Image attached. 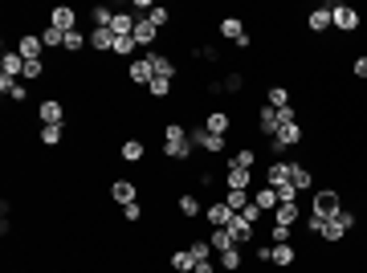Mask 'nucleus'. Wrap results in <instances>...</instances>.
<instances>
[{
    "label": "nucleus",
    "instance_id": "f257e3e1",
    "mask_svg": "<svg viewBox=\"0 0 367 273\" xmlns=\"http://www.w3.org/2000/svg\"><path fill=\"white\" fill-rule=\"evenodd\" d=\"M192 155H196V147H192V139H188V127L184 123H163V159H172V163H192Z\"/></svg>",
    "mask_w": 367,
    "mask_h": 273
},
{
    "label": "nucleus",
    "instance_id": "f03ea898",
    "mask_svg": "<svg viewBox=\"0 0 367 273\" xmlns=\"http://www.w3.org/2000/svg\"><path fill=\"white\" fill-rule=\"evenodd\" d=\"M355 228H359V216H355V208L347 204L343 212H335V216L322 225V236H319V241H322V245H343V241H347Z\"/></svg>",
    "mask_w": 367,
    "mask_h": 273
},
{
    "label": "nucleus",
    "instance_id": "7ed1b4c3",
    "mask_svg": "<svg viewBox=\"0 0 367 273\" xmlns=\"http://www.w3.org/2000/svg\"><path fill=\"white\" fill-rule=\"evenodd\" d=\"M343 208H347V196L339 188H322V192H315V200H310V216H319V221H330Z\"/></svg>",
    "mask_w": 367,
    "mask_h": 273
},
{
    "label": "nucleus",
    "instance_id": "20e7f679",
    "mask_svg": "<svg viewBox=\"0 0 367 273\" xmlns=\"http://www.w3.org/2000/svg\"><path fill=\"white\" fill-rule=\"evenodd\" d=\"M188 139H192V147H196L200 155H225V151H229V139H225V135H212V131H204V123L188 127Z\"/></svg>",
    "mask_w": 367,
    "mask_h": 273
},
{
    "label": "nucleus",
    "instance_id": "39448f33",
    "mask_svg": "<svg viewBox=\"0 0 367 273\" xmlns=\"http://www.w3.org/2000/svg\"><path fill=\"white\" fill-rule=\"evenodd\" d=\"M302 143H306V123H281L277 135L270 139V147H274L277 155H286V151H294V147H302Z\"/></svg>",
    "mask_w": 367,
    "mask_h": 273
},
{
    "label": "nucleus",
    "instance_id": "423d86ee",
    "mask_svg": "<svg viewBox=\"0 0 367 273\" xmlns=\"http://www.w3.org/2000/svg\"><path fill=\"white\" fill-rule=\"evenodd\" d=\"M359 29H364V12H359L355 4L339 0V4H335V33H347V37H355Z\"/></svg>",
    "mask_w": 367,
    "mask_h": 273
},
{
    "label": "nucleus",
    "instance_id": "0eeeda50",
    "mask_svg": "<svg viewBox=\"0 0 367 273\" xmlns=\"http://www.w3.org/2000/svg\"><path fill=\"white\" fill-rule=\"evenodd\" d=\"M330 29H335V4H330V0H326V4H315V8L306 12V33L319 41L322 33H330Z\"/></svg>",
    "mask_w": 367,
    "mask_h": 273
},
{
    "label": "nucleus",
    "instance_id": "6e6552de",
    "mask_svg": "<svg viewBox=\"0 0 367 273\" xmlns=\"http://www.w3.org/2000/svg\"><path fill=\"white\" fill-rule=\"evenodd\" d=\"M66 123H70V114H66L61 98H41L37 102V127H66Z\"/></svg>",
    "mask_w": 367,
    "mask_h": 273
},
{
    "label": "nucleus",
    "instance_id": "1a4fd4ad",
    "mask_svg": "<svg viewBox=\"0 0 367 273\" xmlns=\"http://www.w3.org/2000/svg\"><path fill=\"white\" fill-rule=\"evenodd\" d=\"M127 82L139 86V90H147V86L155 82V65H151V57H147V53H139L135 61H127Z\"/></svg>",
    "mask_w": 367,
    "mask_h": 273
},
{
    "label": "nucleus",
    "instance_id": "9d476101",
    "mask_svg": "<svg viewBox=\"0 0 367 273\" xmlns=\"http://www.w3.org/2000/svg\"><path fill=\"white\" fill-rule=\"evenodd\" d=\"M200 123H204V131H212V135H225L229 139V131H232V119L229 110H221V106H212V110H200Z\"/></svg>",
    "mask_w": 367,
    "mask_h": 273
},
{
    "label": "nucleus",
    "instance_id": "9b49d317",
    "mask_svg": "<svg viewBox=\"0 0 367 273\" xmlns=\"http://www.w3.org/2000/svg\"><path fill=\"white\" fill-rule=\"evenodd\" d=\"M232 216H237V212H232V208L225 204V200H221V196L204 204V225H208V228H229Z\"/></svg>",
    "mask_w": 367,
    "mask_h": 273
},
{
    "label": "nucleus",
    "instance_id": "f8f14e48",
    "mask_svg": "<svg viewBox=\"0 0 367 273\" xmlns=\"http://www.w3.org/2000/svg\"><path fill=\"white\" fill-rule=\"evenodd\" d=\"M176 208H180L184 221H196V216H204V200H200V192H192V188H184L180 196H176Z\"/></svg>",
    "mask_w": 367,
    "mask_h": 273
},
{
    "label": "nucleus",
    "instance_id": "ddd939ff",
    "mask_svg": "<svg viewBox=\"0 0 367 273\" xmlns=\"http://www.w3.org/2000/svg\"><path fill=\"white\" fill-rule=\"evenodd\" d=\"M110 200H115L119 208H123V204H135V200H143V196H139V183L127 180V176H123V180H110Z\"/></svg>",
    "mask_w": 367,
    "mask_h": 273
},
{
    "label": "nucleus",
    "instance_id": "4468645a",
    "mask_svg": "<svg viewBox=\"0 0 367 273\" xmlns=\"http://www.w3.org/2000/svg\"><path fill=\"white\" fill-rule=\"evenodd\" d=\"M49 25H53V29H61V33H74V29H82V25H78V12H74L70 4H57V8H49Z\"/></svg>",
    "mask_w": 367,
    "mask_h": 273
},
{
    "label": "nucleus",
    "instance_id": "2eb2a0df",
    "mask_svg": "<svg viewBox=\"0 0 367 273\" xmlns=\"http://www.w3.org/2000/svg\"><path fill=\"white\" fill-rule=\"evenodd\" d=\"M0 78H12V82L25 78V57H21L17 49H4V53H0Z\"/></svg>",
    "mask_w": 367,
    "mask_h": 273
},
{
    "label": "nucleus",
    "instance_id": "dca6fc26",
    "mask_svg": "<svg viewBox=\"0 0 367 273\" xmlns=\"http://www.w3.org/2000/svg\"><path fill=\"white\" fill-rule=\"evenodd\" d=\"M225 163H229V168H245V172H257V151H253L249 143H241L237 151L225 155Z\"/></svg>",
    "mask_w": 367,
    "mask_h": 273
},
{
    "label": "nucleus",
    "instance_id": "f3484780",
    "mask_svg": "<svg viewBox=\"0 0 367 273\" xmlns=\"http://www.w3.org/2000/svg\"><path fill=\"white\" fill-rule=\"evenodd\" d=\"M159 41V29L147 21V17H135V46H143V53H151Z\"/></svg>",
    "mask_w": 367,
    "mask_h": 273
},
{
    "label": "nucleus",
    "instance_id": "a211bd4d",
    "mask_svg": "<svg viewBox=\"0 0 367 273\" xmlns=\"http://www.w3.org/2000/svg\"><path fill=\"white\" fill-rule=\"evenodd\" d=\"M225 188H245V192H253V188H257V172H245V168H229V163H225Z\"/></svg>",
    "mask_w": 367,
    "mask_h": 273
},
{
    "label": "nucleus",
    "instance_id": "6ab92c4d",
    "mask_svg": "<svg viewBox=\"0 0 367 273\" xmlns=\"http://www.w3.org/2000/svg\"><path fill=\"white\" fill-rule=\"evenodd\" d=\"M12 49H17L25 61H41V57H46V46H41V37H37V33H25Z\"/></svg>",
    "mask_w": 367,
    "mask_h": 273
},
{
    "label": "nucleus",
    "instance_id": "aec40b11",
    "mask_svg": "<svg viewBox=\"0 0 367 273\" xmlns=\"http://www.w3.org/2000/svg\"><path fill=\"white\" fill-rule=\"evenodd\" d=\"M290 183H294L298 192H310V188H315V172H310L302 159H290Z\"/></svg>",
    "mask_w": 367,
    "mask_h": 273
},
{
    "label": "nucleus",
    "instance_id": "412c9836",
    "mask_svg": "<svg viewBox=\"0 0 367 273\" xmlns=\"http://www.w3.org/2000/svg\"><path fill=\"white\" fill-rule=\"evenodd\" d=\"M229 236L237 245H249V241H257V225H249L245 216H232L229 221Z\"/></svg>",
    "mask_w": 367,
    "mask_h": 273
},
{
    "label": "nucleus",
    "instance_id": "4be33fe9",
    "mask_svg": "<svg viewBox=\"0 0 367 273\" xmlns=\"http://www.w3.org/2000/svg\"><path fill=\"white\" fill-rule=\"evenodd\" d=\"M270 265L294 270V265H298V249H294V245H274V249H270Z\"/></svg>",
    "mask_w": 367,
    "mask_h": 273
},
{
    "label": "nucleus",
    "instance_id": "5701e85b",
    "mask_svg": "<svg viewBox=\"0 0 367 273\" xmlns=\"http://www.w3.org/2000/svg\"><path fill=\"white\" fill-rule=\"evenodd\" d=\"M119 159H123V163H143V159H147V143H143V139H123Z\"/></svg>",
    "mask_w": 367,
    "mask_h": 273
},
{
    "label": "nucleus",
    "instance_id": "b1692460",
    "mask_svg": "<svg viewBox=\"0 0 367 273\" xmlns=\"http://www.w3.org/2000/svg\"><path fill=\"white\" fill-rule=\"evenodd\" d=\"M302 221V208L298 204H277L274 212H270V225H286V228H294Z\"/></svg>",
    "mask_w": 367,
    "mask_h": 273
},
{
    "label": "nucleus",
    "instance_id": "393cba45",
    "mask_svg": "<svg viewBox=\"0 0 367 273\" xmlns=\"http://www.w3.org/2000/svg\"><path fill=\"white\" fill-rule=\"evenodd\" d=\"M290 180V159H274V163H266V172H261V183H270V188H277V183Z\"/></svg>",
    "mask_w": 367,
    "mask_h": 273
},
{
    "label": "nucleus",
    "instance_id": "a878e982",
    "mask_svg": "<svg viewBox=\"0 0 367 273\" xmlns=\"http://www.w3.org/2000/svg\"><path fill=\"white\" fill-rule=\"evenodd\" d=\"M277 127H281V119H277V110H274V106H261V110H257V135L274 139V135H277Z\"/></svg>",
    "mask_w": 367,
    "mask_h": 273
},
{
    "label": "nucleus",
    "instance_id": "bb28decb",
    "mask_svg": "<svg viewBox=\"0 0 367 273\" xmlns=\"http://www.w3.org/2000/svg\"><path fill=\"white\" fill-rule=\"evenodd\" d=\"M253 204H257V208H261V212L270 216V212H274L281 200H277V192L270 188V183H257V188H253Z\"/></svg>",
    "mask_w": 367,
    "mask_h": 273
},
{
    "label": "nucleus",
    "instance_id": "cd10ccee",
    "mask_svg": "<svg viewBox=\"0 0 367 273\" xmlns=\"http://www.w3.org/2000/svg\"><path fill=\"white\" fill-rule=\"evenodd\" d=\"M221 200L229 204L232 212H245V208L253 204V192H245V188H225V192H221Z\"/></svg>",
    "mask_w": 367,
    "mask_h": 273
},
{
    "label": "nucleus",
    "instance_id": "c85d7f7f",
    "mask_svg": "<svg viewBox=\"0 0 367 273\" xmlns=\"http://www.w3.org/2000/svg\"><path fill=\"white\" fill-rule=\"evenodd\" d=\"M147 57H151V65H155V78H172V82H176V61H172L168 53H159V49H151Z\"/></svg>",
    "mask_w": 367,
    "mask_h": 273
},
{
    "label": "nucleus",
    "instance_id": "c756f323",
    "mask_svg": "<svg viewBox=\"0 0 367 273\" xmlns=\"http://www.w3.org/2000/svg\"><path fill=\"white\" fill-rule=\"evenodd\" d=\"M266 106H274V110H286V106H294V98H290V86H266Z\"/></svg>",
    "mask_w": 367,
    "mask_h": 273
},
{
    "label": "nucleus",
    "instance_id": "7c9ffc66",
    "mask_svg": "<svg viewBox=\"0 0 367 273\" xmlns=\"http://www.w3.org/2000/svg\"><path fill=\"white\" fill-rule=\"evenodd\" d=\"M204 236H208V245H212V253H225V249H241V245H237V241H232V236H229V228H208Z\"/></svg>",
    "mask_w": 367,
    "mask_h": 273
},
{
    "label": "nucleus",
    "instance_id": "2f4dec72",
    "mask_svg": "<svg viewBox=\"0 0 367 273\" xmlns=\"http://www.w3.org/2000/svg\"><path fill=\"white\" fill-rule=\"evenodd\" d=\"M115 41H119V37H115L110 29H90V49L94 53H115Z\"/></svg>",
    "mask_w": 367,
    "mask_h": 273
},
{
    "label": "nucleus",
    "instance_id": "473e14b6",
    "mask_svg": "<svg viewBox=\"0 0 367 273\" xmlns=\"http://www.w3.org/2000/svg\"><path fill=\"white\" fill-rule=\"evenodd\" d=\"M110 33H115V37H135V12H115Z\"/></svg>",
    "mask_w": 367,
    "mask_h": 273
},
{
    "label": "nucleus",
    "instance_id": "72a5a7b5",
    "mask_svg": "<svg viewBox=\"0 0 367 273\" xmlns=\"http://www.w3.org/2000/svg\"><path fill=\"white\" fill-rule=\"evenodd\" d=\"M217 33H221L225 41H241V37H245V21H241V17H225V21L217 25Z\"/></svg>",
    "mask_w": 367,
    "mask_h": 273
},
{
    "label": "nucleus",
    "instance_id": "f704fd0d",
    "mask_svg": "<svg viewBox=\"0 0 367 273\" xmlns=\"http://www.w3.org/2000/svg\"><path fill=\"white\" fill-rule=\"evenodd\" d=\"M217 265H221V273H241L245 257H241V249H225V253H217Z\"/></svg>",
    "mask_w": 367,
    "mask_h": 273
},
{
    "label": "nucleus",
    "instance_id": "c9c22d12",
    "mask_svg": "<svg viewBox=\"0 0 367 273\" xmlns=\"http://www.w3.org/2000/svg\"><path fill=\"white\" fill-rule=\"evenodd\" d=\"M37 143L49 147V151L61 147V143H66V127H37Z\"/></svg>",
    "mask_w": 367,
    "mask_h": 273
},
{
    "label": "nucleus",
    "instance_id": "e433bc0d",
    "mask_svg": "<svg viewBox=\"0 0 367 273\" xmlns=\"http://www.w3.org/2000/svg\"><path fill=\"white\" fill-rule=\"evenodd\" d=\"M82 49H90V33H82V29H74V33H66V49L61 53H82Z\"/></svg>",
    "mask_w": 367,
    "mask_h": 273
},
{
    "label": "nucleus",
    "instance_id": "4c0bfd02",
    "mask_svg": "<svg viewBox=\"0 0 367 273\" xmlns=\"http://www.w3.org/2000/svg\"><path fill=\"white\" fill-rule=\"evenodd\" d=\"M188 253H192V261H212V245H208V236L188 241Z\"/></svg>",
    "mask_w": 367,
    "mask_h": 273
},
{
    "label": "nucleus",
    "instance_id": "58836bf2",
    "mask_svg": "<svg viewBox=\"0 0 367 273\" xmlns=\"http://www.w3.org/2000/svg\"><path fill=\"white\" fill-rule=\"evenodd\" d=\"M172 90H176V82H172V78H155V82L147 86V94H151L155 102H163V98H172Z\"/></svg>",
    "mask_w": 367,
    "mask_h": 273
},
{
    "label": "nucleus",
    "instance_id": "ea45409f",
    "mask_svg": "<svg viewBox=\"0 0 367 273\" xmlns=\"http://www.w3.org/2000/svg\"><path fill=\"white\" fill-rule=\"evenodd\" d=\"M46 74H49L46 57H41V61H25V78H21V82H46Z\"/></svg>",
    "mask_w": 367,
    "mask_h": 273
},
{
    "label": "nucleus",
    "instance_id": "a19ab883",
    "mask_svg": "<svg viewBox=\"0 0 367 273\" xmlns=\"http://www.w3.org/2000/svg\"><path fill=\"white\" fill-rule=\"evenodd\" d=\"M41 46L46 49H66V33L53 29V25H46V29H41Z\"/></svg>",
    "mask_w": 367,
    "mask_h": 273
},
{
    "label": "nucleus",
    "instance_id": "79ce46f5",
    "mask_svg": "<svg viewBox=\"0 0 367 273\" xmlns=\"http://www.w3.org/2000/svg\"><path fill=\"white\" fill-rule=\"evenodd\" d=\"M192 270H196L192 253H188V249H176V253H172V273H192Z\"/></svg>",
    "mask_w": 367,
    "mask_h": 273
},
{
    "label": "nucleus",
    "instance_id": "37998d69",
    "mask_svg": "<svg viewBox=\"0 0 367 273\" xmlns=\"http://www.w3.org/2000/svg\"><path fill=\"white\" fill-rule=\"evenodd\" d=\"M172 17H176V12H172V8H163V4H155V8L147 12V21H151L155 29H168V25H172Z\"/></svg>",
    "mask_w": 367,
    "mask_h": 273
},
{
    "label": "nucleus",
    "instance_id": "c03bdc74",
    "mask_svg": "<svg viewBox=\"0 0 367 273\" xmlns=\"http://www.w3.org/2000/svg\"><path fill=\"white\" fill-rule=\"evenodd\" d=\"M115 57H127V61H135V57H139L135 37H119V41H115Z\"/></svg>",
    "mask_w": 367,
    "mask_h": 273
},
{
    "label": "nucleus",
    "instance_id": "a18cd8bd",
    "mask_svg": "<svg viewBox=\"0 0 367 273\" xmlns=\"http://www.w3.org/2000/svg\"><path fill=\"white\" fill-rule=\"evenodd\" d=\"M143 216H147V208H143V200H135V204H123V221H127V225H139Z\"/></svg>",
    "mask_w": 367,
    "mask_h": 273
},
{
    "label": "nucleus",
    "instance_id": "49530a36",
    "mask_svg": "<svg viewBox=\"0 0 367 273\" xmlns=\"http://www.w3.org/2000/svg\"><path fill=\"white\" fill-rule=\"evenodd\" d=\"M221 86H225V94H241V90H245V74H241V70H232V74H225V82H221Z\"/></svg>",
    "mask_w": 367,
    "mask_h": 273
},
{
    "label": "nucleus",
    "instance_id": "de8ad7c7",
    "mask_svg": "<svg viewBox=\"0 0 367 273\" xmlns=\"http://www.w3.org/2000/svg\"><path fill=\"white\" fill-rule=\"evenodd\" d=\"M290 236H294V228H286V225H270V245H290Z\"/></svg>",
    "mask_w": 367,
    "mask_h": 273
},
{
    "label": "nucleus",
    "instance_id": "09e8293b",
    "mask_svg": "<svg viewBox=\"0 0 367 273\" xmlns=\"http://www.w3.org/2000/svg\"><path fill=\"white\" fill-rule=\"evenodd\" d=\"M351 78L367 82V53H355V57H351Z\"/></svg>",
    "mask_w": 367,
    "mask_h": 273
},
{
    "label": "nucleus",
    "instance_id": "8fccbe9b",
    "mask_svg": "<svg viewBox=\"0 0 367 273\" xmlns=\"http://www.w3.org/2000/svg\"><path fill=\"white\" fill-rule=\"evenodd\" d=\"M8 98H12V102H25V98H29V86H25V82H17V86H12V94H8Z\"/></svg>",
    "mask_w": 367,
    "mask_h": 273
},
{
    "label": "nucleus",
    "instance_id": "3c124183",
    "mask_svg": "<svg viewBox=\"0 0 367 273\" xmlns=\"http://www.w3.org/2000/svg\"><path fill=\"white\" fill-rule=\"evenodd\" d=\"M192 273H221V265H212V261H196V270Z\"/></svg>",
    "mask_w": 367,
    "mask_h": 273
}]
</instances>
